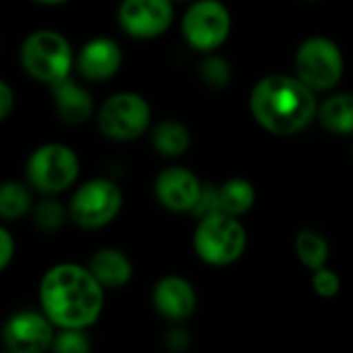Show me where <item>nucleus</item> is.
I'll return each mask as SVG.
<instances>
[{
  "label": "nucleus",
  "mask_w": 353,
  "mask_h": 353,
  "mask_svg": "<svg viewBox=\"0 0 353 353\" xmlns=\"http://www.w3.org/2000/svg\"><path fill=\"white\" fill-rule=\"evenodd\" d=\"M79 178L77 153L60 143L37 147L27 159V180L43 194H58L70 188Z\"/></svg>",
  "instance_id": "obj_5"
},
{
  "label": "nucleus",
  "mask_w": 353,
  "mask_h": 353,
  "mask_svg": "<svg viewBox=\"0 0 353 353\" xmlns=\"http://www.w3.org/2000/svg\"><path fill=\"white\" fill-rule=\"evenodd\" d=\"M232 14L221 0H196L182 19L184 39L199 52H213L228 39Z\"/></svg>",
  "instance_id": "obj_9"
},
{
  "label": "nucleus",
  "mask_w": 353,
  "mask_h": 353,
  "mask_svg": "<svg viewBox=\"0 0 353 353\" xmlns=\"http://www.w3.org/2000/svg\"><path fill=\"white\" fill-rule=\"evenodd\" d=\"M122 209V192L108 178L85 182L70 199L68 215L85 230H99L116 219Z\"/></svg>",
  "instance_id": "obj_8"
},
{
  "label": "nucleus",
  "mask_w": 353,
  "mask_h": 353,
  "mask_svg": "<svg viewBox=\"0 0 353 353\" xmlns=\"http://www.w3.org/2000/svg\"><path fill=\"white\" fill-rule=\"evenodd\" d=\"M178 2H184V0H178Z\"/></svg>",
  "instance_id": "obj_29"
},
{
  "label": "nucleus",
  "mask_w": 353,
  "mask_h": 353,
  "mask_svg": "<svg viewBox=\"0 0 353 353\" xmlns=\"http://www.w3.org/2000/svg\"><path fill=\"white\" fill-rule=\"evenodd\" d=\"M256 201L254 186L244 178H232L219 186V205L223 213L240 217L252 209Z\"/></svg>",
  "instance_id": "obj_19"
},
{
  "label": "nucleus",
  "mask_w": 353,
  "mask_h": 353,
  "mask_svg": "<svg viewBox=\"0 0 353 353\" xmlns=\"http://www.w3.org/2000/svg\"><path fill=\"white\" fill-rule=\"evenodd\" d=\"M54 323L41 312H17L2 327V343L12 353H41L54 345Z\"/></svg>",
  "instance_id": "obj_11"
},
{
  "label": "nucleus",
  "mask_w": 353,
  "mask_h": 353,
  "mask_svg": "<svg viewBox=\"0 0 353 353\" xmlns=\"http://www.w3.org/2000/svg\"><path fill=\"white\" fill-rule=\"evenodd\" d=\"M52 350L58 353H87L91 350V341L85 335V329H62L56 335Z\"/></svg>",
  "instance_id": "obj_22"
},
{
  "label": "nucleus",
  "mask_w": 353,
  "mask_h": 353,
  "mask_svg": "<svg viewBox=\"0 0 353 353\" xmlns=\"http://www.w3.org/2000/svg\"><path fill=\"white\" fill-rule=\"evenodd\" d=\"M201 77L211 85V87H225L232 79V70L228 66V62L219 56H209L203 60L201 64Z\"/></svg>",
  "instance_id": "obj_23"
},
{
  "label": "nucleus",
  "mask_w": 353,
  "mask_h": 353,
  "mask_svg": "<svg viewBox=\"0 0 353 353\" xmlns=\"http://www.w3.org/2000/svg\"><path fill=\"white\" fill-rule=\"evenodd\" d=\"M62 221H64V207L58 201L48 199V201L37 205V209H35V223L41 230L54 232V230H58L62 225Z\"/></svg>",
  "instance_id": "obj_24"
},
{
  "label": "nucleus",
  "mask_w": 353,
  "mask_h": 353,
  "mask_svg": "<svg viewBox=\"0 0 353 353\" xmlns=\"http://www.w3.org/2000/svg\"><path fill=\"white\" fill-rule=\"evenodd\" d=\"M35 2H39V4H48V6H56V4H64V2H68V0H35Z\"/></svg>",
  "instance_id": "obj_28"
},
{
  "label": "nucleus",
  "mask_w": 353,
  "mask_h": 353,
  "mask_svg": "<svg viewBox=\"0 0 353 353\" xmlns=\"http://www.w3.org/2000/svg\"><path fill=\"white\" fill-rule=\"evenodd\" d=\"M14 256V240L12 234L6 228H0V269H8L10 261Z\"/></svg>",
  "instance_id": "obj_26"
},
{
  "label": "nucleus",
  "mask_w": 353,
  "mask_h": 353,
  "mask_svg": "<svg viewBox=\"0 0 353 353\" xmlns=\"http://www.w3.org/2000/svg\"><path fill=\"white\" fill-rule=\"evenodd\" d=\"M316 91L302 79L290 74H269L250 93V112L265 130L290 137L304 130L319 114Z\"/></svg>",
  "instance_id": "obj_2"
},
{
  "label": "nucleus",
  "mask_w": 353,
  "mask_h": 353,
  "mask_svg": "<svg viewBox=\"0 0 353 353\" xmlns=\"http://www.w3.org/2000/svg\"><path fill=\"white\" fill-rule=\"evenodd\" d=\"M321 124L335 134L353 132V93H335L319 105Z\"/></svg>",
  "instance_id": "obj_17"
},
{
  "label": "nucleus",
  "mask_w": 353,
  "mask_h": 353,
  "mask_svg": "<svg viewBox=\"0 0 353 353\" xmlns=\"http://www.w3.org/2000/svg\"><path fill=\"white\" fill-rule=\"evenodd\" d=\"M103 290L91 269L60 263L41 277V310L58 329H89L101 316Z\"/></svg>",
  "instance_id": "obj_1"
},
{
  "label": "nucleus",
  "mask_w": 353,
  "mask_h": 353,
  "mask_svg": "<svg viewBox=\"0 0 353 353\" xmlns=\"http://www.w3.org/2000/svg\"><path fill=\"white\" fill-rule=\"evenodd\" d=\"M151 124V105L139 93H116L103 101L97 114V126L110 141L128 143L147 132Z\"/></svg>",
  "instance_id": "obj_7"
},
{
  "label": "nucleus",
  "mask_w": 353,
  "mask_h": 353,
  "mask_svg": "<svg viewBox=\"0 0 353 353\" xmlns=\"http://www.w3.org/2000/svg\"><path fill=\"white\" fill-rule=\"evenodd\" d=\"M122 64V50L112 37H93L77 54L74 66L87 81H108Z\"/></svg>",
  "instance_id": "obj_13"
},
{
  "label": "nucleus",
  "mask_w": 353,
  "mask_h": 353,
  "mask_svg": "<svg viewBox=\"0 0 353 353\" xmlns=\"http://www.w3.org/2000/svg\"><path fill=\"white\" fill-rule=\"evenodd\" d=\"M296 77L314 91H329L343 77V54L339 46L323 35L308 37L296 52Z\"/></svg>",
  "instance_id": "obj_6"
},
{
  "label": "nucleus",
  "mask_w": 353,
  "mask_h": 353,
  "mask_svg": "<svg viewBox=\"0 0 353 353\" xmlns=\"http://www.w3.org/2000/svg\"><path fill=\"white\" fill-rule=\"evenodd\" d=\"M153 306L168 321H186L196 310L194 288L184 277H163L153 288Z\"/></svg>",
  "instance_id": "obj_14"
},
{
  "label": "nucleus",
  "mask_w": 353,
  "mask_h": 353,
  "mask_svg": "<svg viewBox=\"0 0 353 353\" xmlns=\"http://www.w3.org/2000/svg\"><path fill=\"white\" fill-rule=\"evenodd\" d=\"M174 21L172 0H122L118 23L122 31L137 39H153L170 29Z\"/></svg>",
  "instance_id": "obj_10"
},
{
  "label": "nucleus",
  "mask_w": 353,
  "mask_h": 353,
  "mask_svg": "<svg viewBox=\"0 0 353 353\" xmlns=\"http://www.w3.org/2000/svg\"><path fill=\"white\" fill-rule=\"evenodd\" d=\"M151 143L155 151L163 157H180L190 147V132L178 120H163L153 126Z\"/></svg>",
  "instance_id": "obj_18"
},
{
  "label": "nucleus",
  "mask_w": 353,
  "mask_h": 353,
  "mask_svg": "<svg viewBox=\"0 0 353 353\" xmlns=\"http://www.w3.org/2000/svg\"><path fill=\"white\" fill-rule=\"evenodd\" d=\"M312 288L323 298H335L341 290V279L335 271L323 267L312 271Z\"/></svg>",
  "instance_id": "obj_25"
},
{
  "label": "nucleus",
  "mask_w": 353,
  "mask_h": 353,
  "mask_svg": "<svg viewBox=\"0 0 353 353\" xmlns=\"http://www.w3.org/2000/svg\"><path fill=\"white\" fill-rule=\"evenodd\" d=\"M296 254H298V259L302 261L304 267H308L310 271H316V269L327 267L329 244L314 230H302L296 236Z\"/></svg>",
  "instance_id": "obj_20"
},
{
  "label": "nucleus",
  "mask_w": 353,
  "mask_h": 353,
  "mask_svg": "<svg viewBox=\"0 0 353 353\" xmlns=\"http://www.w3.org/2000/svg\"><path fill=\"white\" fill-rule=\"evenodd\" d=\"M203 188L205 186L199 182V178L180 165L163 170L155 180V196L159 205L174 213H194Z\"/></svg>",
  "instance_id": "obj_12"
},
{
  "label": "nucleus",
  "mask_w": 353,
  "mask_h": 353,
  "mask_svg": "<svg viewBox=\"0 0 353 353\" xmlns=\"http://www.w3.org/2000/svg\"><path fill=\"white\" fill-rule=\"evenodd\" d=\"M50 87H52V95L56 101L58 116L66 124H83L91 118L93 97L77 81H72L70 77H64Z\"/></svg>",
  "instance_id": "obj_15"
},
{
  "label": "nucleus",
  "mask_w": 353,
  "mask_h": 353,
  "mask_svg": "<svg viewBox=\"0 0 353 353\" xmlns=\"http://www.w3.org/2000/svg\"><path fill=\"white\" fill-rule=\"evenodd\" d=\"M89 269L105 290L124 288L132 279V263L116 248L97 250L89 263Z\"/></svg>",
  "instance_id": "obj_16"
},
{
  "label": "nucleus",
  "mask_w": 353,
  "mask_h": 353,
  "mask_svg": "<svg viewBox=\"0 0 353 353\" xmlns=\"http://www.w3.org/2000/svg\"><path fill=\"white\" fill-rule=\"evenodd\" d=\"M31 209V194L19 182H4L0 188V215L6 221L21 219Z\"/></svg>",
  "instance_id": "obj_21"
},
{
  "label": "nucleus",
  "mask_w": 353,
  "mask_h": 353,
  "mask_svg": "<svg viewBox=\"0 0 353 353\" xmlns=\"http://www.w3.org/2000/svg\"><path fill=\"white\" fill-rule=\"evenodd\" d=\"M192 242L201 261L213 267H228L244 254L248 236L244 225L234 215L219 211L201 217Z\"/></svg>",
  "instance_id": "obj_3"
},
{
  "label": "nucleus",
  "mask_w": 353,
  "mask_h": 353,
  "mask_svg": "<svg viewBox=\"0 0 353 353\" xmlns=\"http://www.w3.org/2000/svg\"><path fill=\"white\" fill-rule=\"evenodd\" d=\"M14 108V93L8 83H0V120H6Z\"/></svg>",
  "instance_id": "obj_27"
},
{
  "label": "nucleus",
  "mask_w": 353,
  "mask_h": 353,
  "mask_svg": "<svg viewBox=\"0 0 353 353\" xmlns=\"http://www.w3.org/2000/svg\"><path fill=\"white\" fill-rule=\"evenodd\" d=\"M74 58L77 56L72 54L68 39L52 29L33 31L21 48V64L25 72L35 81L48 85L70 77Z\"/></svg>",
  "instance_id": "obj_4"
}]
</instances>
